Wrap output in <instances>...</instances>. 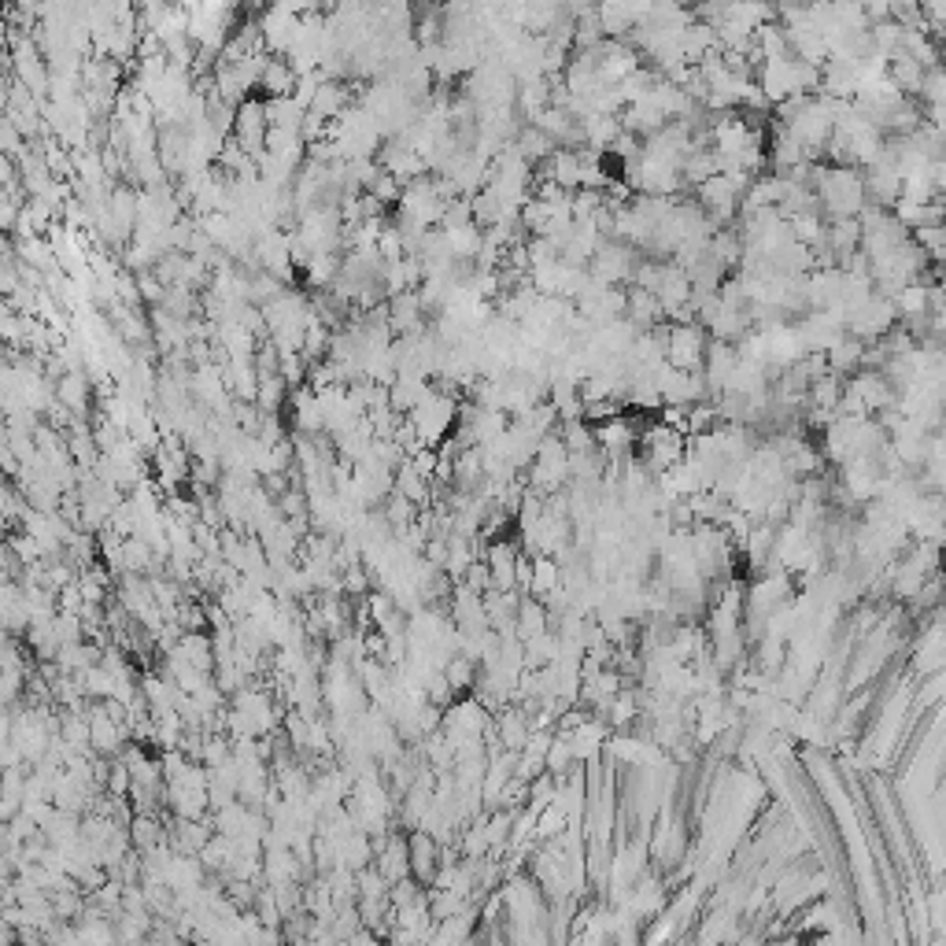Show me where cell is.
Listing matches in <instances>:
<instances>
[{"mask_svg": "<svg viewBox=\"0 0 946 946\" xmlns=\"http://www.w3.org/2000/svg\"><path fill=\"white\" fill-rule=\"evenodd\" d=\"M706 340L703 322H666V363L677 370H703Z\"/></svg>", "mask_w": 946, "mask_h": 946, "instance_id": "cell-1", "label": "cell"}, {"mask_svg": "<svg viewBox=\"0 0 946 946\" xmlns=\"http://www.w3.org/2000/svg\"><path fill=\"white\" fill-rule=\"evenodd\" d=\"M640 263V248H632L625 241H607L595 248V255L588 259V274L599 278L603 285H629L632 270Z\"/></svg>", "mask_w": 946, "mask_h": 946, "instance_id": "cell-2", "label": "cell"}, {"mask_svg": "<svg viewBox=\"0 0 946 946\" xmlns=\"http://www.w3.org/2000/svg\"><path fill=\"white\" fill-rule=\"evenodd\" d=\"M52 396H56V400H60L71 414L85 418V411L93 407V385H89V374H85L82 366L63 370V374L56 377V385H52Z\"/></svg>", "mask_w": 946, "mask_h": 946, "instance_id": "cell-3", "label": "cell"}, {"mask_svg": "<svg viewBox=\"0 0 946 946\" xmlns=\"http://www.w3.org/2000/svg\"><path fill=\"white\" fill-rule=\"evenodd\" d=\"M296 67H292L285 56H278V52H267V60H263V71H259V82H255V89L263 93V97H292L296 93Z\"/></svg>", "mask_w": 946, "mask_h": 946, "instance_id": "cell-4", "label": "cell"}, {"mask_svg": "<svg viewBox=\"0 0 946 946\" xmlns=\"http://www.w3.org/2000/svg\"><path fill=\"white\" fill-rule=\"evenodd\" d=\"M344 108H352V85L337 82V78H322L311 100H307V111L318 115V119H337Z\"/></svg>", "mask_w": 946, "mask_h": 946, "instance_id": "cell-5", "label": "cell"}, {"mask_svg": "<svg viewBox=\"0 0 946 946\" xmlns=\"http://www.w3.org/2000/svg\"><path fill=\"white\" fill-rule=\"evenodd\" d=\"M621 315H625L632 326H636V333H640V329H651V326H662V322H666V311H662V304H658L655 292L636 289V285H629V289H625V311H621Z\"/></svg>", "mask_w": 946, "mask_h": 946, "instance_id": "cell-6", "label": "cell"}, {"mask_svg": "<svg viewBox=\"0 0 946 946\" xmlns=\"http://www.w3.org/2000/svg\"><path fill=\"white\" fill-rule=\"evenodd\" d=\"M592 12L599 19V26H603V37H625L632 26L640 23L632 0H595Z\"/></svg>", "mask_w": 946, "mask_h": 946, "instance_id": "cell-7", "label": "cell"}, {"mask_svg": "<svg viewBox=\"0 0 946 946\" xmlns=\"http://www.w3.org/2000/svg\"><path fill=\"white\" fill-rule=\"evenodd\" d=\"M551 629V610H547L544 599H536V595H522V603H518V614H514V636L518 640H529V636H536V632Z\"/></svg>", "mask_w": 946, "mask_h": 946, "instance_id": "cell-8", "label": "cell"}, {"mask_svg": "<svg viewBox=\"0 0 946 946\" xmlns=\"http://www.w3.org/2000/svg\"><path fill=\"white\" fill-rule=\"evenodd\" d=\"M862 352H865V340L850 337V333H843V337L832 344L825 352V363L832 374L839 377H850L854 370H862Z\"/></svg>", "mask_w": 946, "mask_h": 946, "instance_id": "cell-9", "label": "cell"}, {"mask_svg": "<svg viewBox=\"0 0 946 946\" xmlns=\"http://www.w3.org/2000/svg\"><path fill=\"white\" fill-rule=\"evenodd\" d=\"M440 673H444V680L451 684V692L462 695L470 692L473 684H477V673H481V666L473 662L470 655H462V651H455V655L444 658V666H440Z\"/></svg>", "mask_w": 946, "mask_h": 946, "instance_id": "cell-10", "label": "cell"}, {"mask_svg": "<svg viewBox=\"0 0 946 946\" xmlns=\"http://www.w3.org/2000/svg\"><path fill=\"white\" fill-rule=\"evenodd\" d=\"M562 584V566L555 555H533V577H529V592L536 599H547Z\"/></svg>", "mask_w": 946, "mask_h": 946, "instance_id": "cell-11", "label": "cell"}]
</instances>
